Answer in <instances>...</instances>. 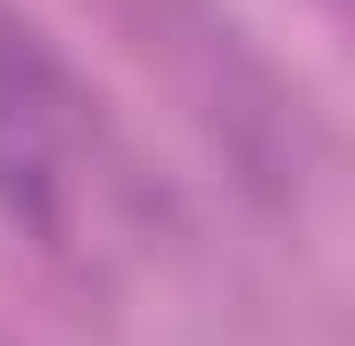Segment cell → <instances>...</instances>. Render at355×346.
Listing matches in <instances>:
<instances>
[{"label":"cell","instance_id":"cell-1","mask_svg":"<svg viewBox=\"0 0 355 346\" xmlns=\"http://www.w3.org/2000/svg\"><path fill=\"white\" fill-rule=\"evenodd\" d=\"M91 157V99L58 66V50L0 8V206L8 223L67 239Z\"/></svg>","mask_w":355,"mask_h":346}]
</instances>
